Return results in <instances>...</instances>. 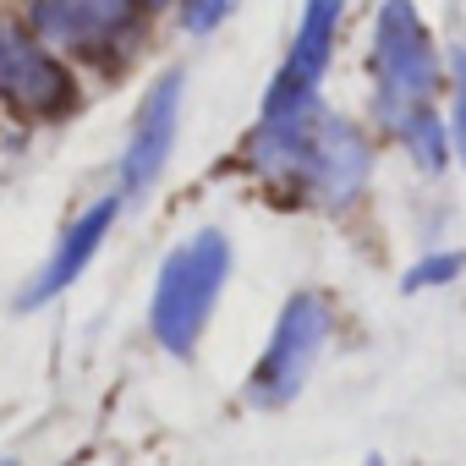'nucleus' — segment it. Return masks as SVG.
I'll return each instance as SVG.
<instances>
[{"mask_svg":"<svg viewBox=\"0 0 466 466\" xmlns=\"http://www.w3.org/2000/svg\"><path fill=\"white\" fill-rule=\"evenodd\" d=\"M455 137L466 154V56H455Z\"/></svg>","mask_w":466,"mask_h":466,"instance_id":"11","label":"nucleus"},{"mask_svg":"<svg viewBox=\"0 0 466 466\" xmlns=\"http://www.w3.org/2000/svg\"><path fill=\"white\" fill-rule=\"evenodd\" d=\"M225 275H230V242L219 230H198L187 237L159 280H154V308H148V324H154V340L170 351V357H192L203 329H208V313L225 291Z\"/></svg>","mask_w":466,"mask_h":466,"instance_id":"3","label":"nucleus"},{"mask_svg":"<svg viewBox=\"0 0 466 466\" xmlns=\"http://www.w3.org/2000/svg\"><path fill=\"white\" fill-rule=\"evenodd\" d=\"M368 466H384V461H379V455H373V461H368Z\"/></svg>","mask_w":466,"mask_h":466,"instance_id":"12","label":"nucleus"},{"mask_svg":"<svg viewBox=\"0 0 466 466\" xmlns=\"http://www.w3.org/2000/svg\"><path fill=\"white\" fill-rule=\"evenodd\" d=\"M225 6H230V0H181V12H187V28H192V34H208V28L225 17Z\"/></svg>","mask_w":466,"mask_h":466,"instance_id":"10","label":"nucleus"},{"mask_svg":"<svg viewBox=\"0 0 466 466\" xmlns=\"http://www.w3.org/2000/svg\"><path fill=\"white\" fill-rule=\"evenodd\" d=\"M253 165L269 181H286L297 192H308L313 203H351L368 181V143L357 137V127H346L340 116L308 105L297 116L264 121V132L253 137Z\"/></svg>","mask_w":466,"mask_h":466,"instance_id":"1","label":"nucleus"},{"mask_svg":"<svg viewBox=\"0 0 466 466\" xmlns=\"http://www.w3.org/2000/svg\"><path fill=\"white\" fill-rule=\"evenodd\" d=\"M137 0H34V34L72 56H110L137 28Z\"/></svg>","mask_w":466,"mask_h":466,"instance_id":"5","label":"nucleus"},{"mask_svg":"<svg viewBox=\"0 0 466 466\" xmlns=\"http://www.w3.org/2000/svg\"><path fill=\"white\" fill-rule=\"evenodd\" d=\"M0 466H12V461H0Z\"/></svg>","mask_w":466,"mask_h":466,"instance_id":"13","label":"nucleus"},{"mask_svg":"<svg viewBox=\"0 0 466 466\" xmlns=\"http://www.w3.org/2000/svg\"><path fill=\"white\" fill-rule=\"evenodd\" d=\"M324 340H329V308H324V297L297 291L286 302V313H280V324H275V335H269L253 379H248V400L253 406H286V400H297V390L308 384L313 362L324 357Z\"/></svg>","mask_w":466,"mask_h":466,"instance_id":"4","label":"nucleus"},{"mask_svg":"<svg viewBox=\"0 0 466 466\" xmlns=\"http://www.w3.org/2000/svg\"><path fill=\"white\" fill-rule=\"evenodd\" d=\"M0 99L28 110V116H61V110H72L77 88H72L66 66L39 39L0 28Z\"/></svg>","mask_w":466,"mask_h":466,"instance_id":"7","label":"nucleus"},{"mask_svg":"<svg viewBox=\"0 0 466 466\" xmlns=\"http://www.w3.org/2000/svg\"><path fill=\"white\" fill-rule=\"evenodd\" d=\"M373 66H379V110H384V121L406 137V148L422 165H444V127L433 116L439 56H433L428 28L411 12V0H390L379 12Z\"/></svg>","mask_w":466,"mask_h":466,"instance_id":"2","label":"nucleus"},{"mask_svg":"<svg viewBox=\"0 0 466 466\" xmlns=\"http://www.w3.org/2000/svg\"><path fill=\"white\" fill-rule=\"evenodd\" d=\"M176 121H181V72H165L137 121H132V143H127V159H121V187L127 192H148L170 159V143H176Z\"/></svg>","mask_w":466,"mask_h":466,"instance_id":"8","label":"nucleus"},{"mask_svg":"<svg viewBox=\"0 0 466 466\" xmlns=\"http://www.w3.org/2000/svg\"><path fill=\"white\" fill-rule=\"evenodd\" d=\"M116 198H105V203H94L77 225H66V237H61V248L50 253V264H45V275L23 291V308H39V302H50V297H61L83 269H88V258L99 253V242H105V230L116 225Z\"/></svg>","mask_w":466,"mask_h":466,"instance_id":"9","label":"nucleus"},{"mask_svg":"<svg viewBox=\"0 0 466 466\" xmlns=\"http://www.w3.org/2000/svg\"><path fill=\"white\" fill-rule=\"evenodd\" d=\"M335 28H340V0H308L302 6V28H297V45L269 88V105H264V121H280V116H297L308 105H319V77L329 66V50H335Z\"/></svg>","mask_w":466,"mask_h":466,"instance_id":"6","label":"nucleus"}]
</instances>
